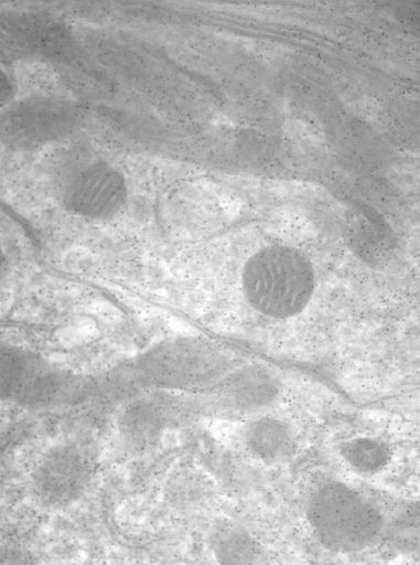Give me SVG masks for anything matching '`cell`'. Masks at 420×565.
<instances>
[{
	"label": "cell",
	"mask_w": 420,
	"mask_h": 565,
	"mask_svg": "<svg viewBox=\"0 0 420 565\" xmlns=\"http://www.w3.org/2000/svg\"><path fill=\"white\" fill-rule=\"evenodd\" d=\"M241 286L248 303L269 318L287 319L310 302L316 286L311 260L295 247L271 244L246 260Z\"/></svg>",
	"instance_id": "6da1fadb"
},
{
	"label": "cell",
	"mask_w": 420,
	"mask_h": 565,
	"mask_svg": "<svg viewBox=\"0 0 420 565\" xmlns=\"http://www.w3.org/2000/svg\"><path fill=\"white\" fill-rule=\"evenodd\" d=\"M136 382L142 387L175 393L206 392L233 370L229 354L201 337L163 340L133 364Z\"/></svg>",
	"instance_id": "7a4b0ae2"
},
{
	"label": "cell",
	"mask_w": 420,
	"mask_h": 565,
	"mask_svg": "<svg viewBox=\"0 0 420 565\" xmlns=\"http://www.w3.org/2000/svg\"><path fill=\"white\" fill-rule=\"evenodd\" d=\"M308 518L316 536L341 552L369 546L379 535L383 516L378 509L351 487L331 482L312 495Z\"/></svg>",
	"instance_id": "3957f363"
},
{
	"label": "cell",
	"mask_w": 420,
	"mask_h": 565,
	"mask_svg": "<svg viewBox=\"0 0 420 565\" xmlns=\"http://www.w3.org/2000/svg\"><path fill=\"white\" fill-rule=\"evenodd\" d=\"M84 380L18 347H1V395L29 407H47L82 397Z\"/></svg>",
	"instance_id": "277c9868"
},
{
	"label": "cell",
	"mask_w": 420,
	"mask_h": 565,
	"mask_svg": "<svg viewBox=\"0 0 420 565\" xmlns=\"http://www.w3.org/2000/svg\"><path fill=\"white\" fill-rule=\"evenodd\" d=\"M94 475L91 452L77 443L64 441L47 449L31 473V488L39 503L61 509L79 499Z\"/></svg>",
	"instance_id": "5b68a950"
},
{
	"label": "cell",
	"mask_w": 420,
	"mask_h": 565,
	"mask_svg": "<svg viewBox=\"0 0 420 565\" xmlns=\"http://www.w3.org/2000/svg\"><path fill=\"white\" fill-rule=\"evenodd\" d=\"M127 193L122 173L103 160H94L79 164L66 177L62 195L71 212L105 220L122 209Z\"/></svg>",
	"instance_id": "8992f818"
},
{
	"label": "cell",
	"mask_w": 420,
	"mask_h": 565,
	"mask_svg": "<svg viewBox=\"0 0 420 565\" xmlns=\"http://www.w3.org/2000/svg\"><path fill=\"white\" fill-rule=\"evenodd\" d=\"M206 393L220 408L247 412L272 403L278 386L272 375L263 367L248 365L233 369Z\"/></svg>",
	"instance_id": "52a82bcc"
},
{
	"label": "cell",
	"mask_w": 420,
	"mask_h": 565,
	"mask_svg": "<svg viewBox=\"0 0 420 565\" xmlns=\"http://www.w3.org/2000/svg\"><path fill=\"white\" fill-rule=\"evenodd\" d=\"M172 394L143 397L130 404L121 417V430L127 441L140 447L151 444L179 418L181 402Z\"/></svg>",
	"instance_id": "ba28073f"
},
{
	"label": "cell",
	"mask_w": 420,
	"mask_h": 565,
	"mask_svg": "<svg viewBox=\"0 0 420 565\" xmlns=\"http://www.w3.org/2000/svg\"><path fill=\"white\" fill-rule=\"evenodd\" d=\"M245 441L249 450L266 462H278L286 459L293 449V436L283 422L265 417L247 427Z\"/></svg>",
	"instance_id": "9c48e42d"
},
{
	"label": "cell",
	"mask_w": 420,
	"mask_h": 565,
	"mask_svg": "<svg viewBox=\"0 0 420 565\" xmlns=\"http://www.w3.org/2000/svg\"><path fill=\"white\" fill-rule=\"evenodd\" d=\"M342 455L355 470L373 473L383 469L390 459V450L386 443L369 437H360L344 444Z\"/></svg>",
	"instance_id": "30bf717a"
},
{
	"label": "cell",
	"mask_w": 420,
	"mask_h": 565,
	"mask_svg": "<svg viewBox=\"0 0 420 565\" xmlns=\"http://www.w3.org/2000/svg\"><path fill=\"white\" fill-rule=\"evenodd\" d=\"M214 550L223 563H249L257 556L255 542L244 530L230 525L216 530Z\"/></svg>",
	"instance_id": "8fae6325"
}]
</instances>
